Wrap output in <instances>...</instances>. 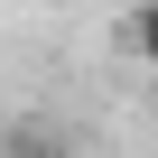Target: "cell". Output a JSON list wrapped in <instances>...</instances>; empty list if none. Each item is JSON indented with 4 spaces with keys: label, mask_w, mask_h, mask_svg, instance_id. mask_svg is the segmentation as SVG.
Masks as SVG:
<instances>
[{
    "label": "cell",
    "mask_w": 158,
    "mask_h": 158,
    "mask_svg": "<svg viewBox=\"0 0 158 158\" xmlns=\"http://www.w3.org/2000/svg\"><path fill=\"white\" fill-rule=\"evenodd\" d=\"M0 158H74L47 121H10V130H0Z\"/></svg>",
    "instance_id": "1"
},
{
    "label": "cell",
    "mask_w": 158,
    "mask_h": 158,
    "mask_svg": "<svg viewBox=\"0 0 158 158\" xmlns=\"http://www.w3.org/2000/svg\"><path fill=\"white\" fill-rule=\"evenodd\" d=\"M121 47H130L139 65H158V0H139V10L121 19Z\"/></svg>",
    "instance_id": "2"
}]
</instances>
